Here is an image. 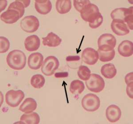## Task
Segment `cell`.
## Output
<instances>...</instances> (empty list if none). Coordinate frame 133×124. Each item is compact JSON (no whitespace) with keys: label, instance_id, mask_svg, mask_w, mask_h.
Returning a JSON list of instances; mask_svg holds the SVG:
<instances>
[{"label":"cell","instance_id":"obj_1","mask_svg":"<svg viewBox=\"0 0 133 124\" xmlns=\"http://www.w3.org/2000/svg\"><path fill=\"white\" fill-rule=\"evenodd\" d=\"M6 62L9 66L13 70H23L26 63L25 55L21 50H12L7 55Z\"/></svg>","mask_w":133,"mask_h":124},{"label":"cell","instance_id":"obj_2","mask_svg":"<svg viewBox=\"0 0 133 124\" xmlns=\"http://www.w3.org/2000/svg\"><path fill=\"white\" fill-rule=\"evenodd\" d=\"M98 49L103 51H109L114 49L116 45V39L113 35L105 33L101 35L98 41Z\"/></svg>","mask_w":133,"mask_h":124},{"label":"cell","instance_id":"obj_3","mask_svg":"<svg viewBox=\"0 0 133 124\" xmlns=\"http://www.w3.org/2000/svg\"><path fill=\"white\" fill-rule=\"evenodd\" d=\"M87 87L93 92H99L104 88L105 83L103 79L98 74L92 73L89 79L86 80Z\"/></svg>","mask_w":133,"mask_h":124},{"label":"cell","instance_id":"obj_4","mask_svg":"<svg viewBox=\"0 0 133 124\" xmlns=\"http://www.w3.org/2000/svg\"><path fill=\"white\" fill-rule=\"evenodd\" d=\"M82 106L87 111L95 112L99 109L100 101L99 97L95 94H88L84 96L82 99Z\"/></svg>","mask_w":133,"mask_h":124},{"label":"cell","instance_id":"obj_5","mask_svg":"<svg viewBox=\"0 0 133 124\" xmlns=\"http://www.w3.org/2000/svg\"><path fill=\"white\" fill-rule=\"evenodd\" d=\"M59 65V62L57 58L55 56H49L43 63L41 72L45 76H51L57 70Z\"/></svg>","mask_w":133,"mask_h":124},{"label":"cell","instance_id":"obj_6","mask_svg":"<svg viewBox=\"0 0 133 124\" xmlns=\"http://www.w3.org/2000/svg\"><path fill=\"white\" fill-rule=\"evenodd\" d=\"M39 21L34 16H27L21 20V27L24 32L28 33H34L39 27Z\"/></svg>","mask_w":133,"mask_h":124},{"label":"cell","instance_id":"obj_7","mask_svg":"<svg viewBox=\"0 0 133 124\" xmlns=\"http://www.w3.org/2000/svg\"><path fill=\"white\" fill-rule=\"evenodd\" d=\"M24 97V92L21 90H10L5 94L6 103L9 106L16 107L20 104Z\"/></svg>","mask_w":133,"mask_h":124},{"label":"cell","instance_id":"obj_8","mask_svg":"<svg viewBox=\"0 0 133 124\" xmlns=\"http://www.w3.org/2000/svg\"><path fill=\"white\" fill-rule=\"evenodd\" d=\"M99 14V10L97 5L90 3L81 11L80 15L84 21L91 23L98 16Z\"/></svg>","mask_w":133,"mask_h":124},{"label":"cell","instance_id":"obj_9","mask_svg":"<svg viewBox=\"0 0 133 124\" xmlns=\"http://www.w3.org/2000/svg\"><path fill=\"white\" fill-rule=\"evenodd\" d=\"M99 59L98 53L91 48H87L82 53V61L88 65H94Z\"/></svg>","mask_w":133,"mask_h":124},{"label":"cell","instance_id":"obj_10","mask_svg":"<svg viewBox=\"0 0 133 124\" xmlns=\"http://www.w3.org/2000/svg\"><path fill=\"white\" fill-rule=\"evenodd\" d=\"M121 109L115 104L110 105L106 109V117L110 123H115L118 121L121 118Z\"/></svg>","mask_w":133,"mask_h":124},{"label":"cell","instance_id":"obj_11","mask_svg":"<svg viewBox=\"0 0 133 124\" xmlns=\"http://www.w3.org/2000/svg\"><path fill=\"white\" fill-rule=\"evenodd\" d=\"M111 28L112 31L118 36H124L130 33L127 24L119 20H113L111 23Z\"/></svg>","mask_w":133,"mask_h":124},{"label":"cell","instance_id":"obj_12","mask_svg":"<svg viewBox=\"0 0 133 124\" xmlns=\"http://www.w3.org/2000/svg\"><path fill=\"white\" fill-rule=\"evenodd\" d=\"M44 57L39 53H35L30 55L28 58V64L29 68L32 70H37L42 65Z\"/></svg>","mask_w":133,"mask_h":124},{"label":"cell","instance_id":"obj_13","mask_svg":"<svg viewBox=\"0 0 133 124\" xmlns=\"http://www.w3.org/2000/svg\"><path fill=\"white\" fill-rule=\"evenodd\" d=\"M20 18L19 13L14 9H7L1 15V20L8 24L16 23Z\"/></svg>","mask_w":133,"mask_h":124},{"label":"cell","instance_id":"obj_14","mask_svg":"<svg viewBox=\"0 0 133 124\" xmlns=\"http://www.w3.org/2000/svg\"><path fill=\"white\" fill-rule=\"evenodd\" d=\"M41 45L39 38L35 35L28 36L24 41V46L26 49L29 52L38 50Z\"/></svg>","mask_w":133,"mask_h":124},{"label":"cell","instance_id":"obj_15","mask_svg":"<svg viewBox=\"0 0 133 124\" xmlns=\"http://www.w3.org/2000/svg\"><path fill=\"white\" fill-rule=\"evenodd\" d=\"M35 7L38 13L46 15L51 11L52 4L49 0H36L35 1Z\"/></svg>","mask_w":133,"mask_h":124},{"label":"cell","instance_id":"obj_16","mask_svg":"<svg viewBox=\"0 0 133 124\" xmlns=\"http://www.w3.org/2000/svg\"><path fill=\"white\" fill-rule=\"evenodd\" d=\"M118 52L124 57L131 56L133 53V43L131 41L125 40L120 44L118 47Z\"/></svg>","mask_w":133,"mask_h":124},{"label":"cell","instance_id":"obj_17","mask_svg":"<svg viewBox=\"0 0 133 124\" xmlns=\"http://www.w3.org/2000/svg\"><path fill=\"white\" fill-rule=\"evenodd\" d=\"M133 12V7L130 8H117L112 11L110 14V16L113 20H117L123 21L125 23L124 19L126 16L130 13Z\"/></svg>","mask_w":133,"mask_h":124},{"label":"cell","instance_id":"obj_18","mask_svg":"<svg viewBox=\"0 0 133 124\" xmlns=\"http://www.w3.org/2000/svg\"><path fill=\"white\" fill-rule=\"evenodd\" d=\"M42 40L44 46L51 47L58 46L62 42V39L53 32H50L47 36L43 38Z\"/></svg>","mask_w":133,"mask_h":124},{"label":"cell","instance_id":"obj_19","mask_svg":"<svg viewBox=\"0 0 133 124\" xmlns=\"http://www.w3.org/2000/svg\"><path fill=\"white\" fill-rule=\"evenodd\" d=\"M37 104L34 99L29 97L25 99L19 107V110L25 114H30L36 109Z\"/></svg>","mask_w":133,"mask_h":124},{"label":"cell","instance_id":"obj_20","mask_svg":"<svg viewBox=\"0 0 133 124\" xmlns=\"http://www.w3.org/2000/svg\"><path fill=\"white\" fill-rule=\"evenodd\" d=\"M101 73L106 78L112 79L116 76L117 70L113 64H107L102 67Z\"/></svg>","mask_w":133,"mask_h":124},{"label":"cell","instance_id":"obj_21","mask_svg":"<svg viewBox=\"0 0 133 124\" xmlns=\"http://www.w3.org/2000/svg\"><path fill=\"white\" fill-rule=\"evenodd\" d=\"M71 2L70 0H58L56 4V8L58 13L65 14L69 12L71 9Z\"/></svg>","mask_w":133,"mask_h":124},{"label":"cell","instance_id":"obj_22","mask_svg":"<svg viewBox=\"0 0 133 124\" xmlns=\"http://www.w3.org/2000/svg\"><path fill=\"white\" fill-rule=\"evenodd\" d=\"M20 121L24 124H38L40 121V117L36 113L25 114L21 116Z\"/></svg>","mask_w":133,"mask_h":124},{"label":"cell","instance_id":"obj_23","mask_svg":"<svg viewBox=\"0 0 133 124\" xmlns=\"http://www.w3.org/2000/svg\"><path fill=\"white\" fill-rule=\"evenodd\" d=\"M84 89V84L81 80H73L70 84V91L71 94L76 95H79L82 94Z\"/></svg>","mask_w":133,"mask_h":124},{"label":"cell","instance_id":"obj_24","mask_svg":"<svg viewBox=\"0 0 133 124\" xmlns=\"http://www.w3.org/2000/svg\"><path fill=\"white\" fill-rule=\"evenodd\" d=\"M97 52L98 53L99 59L102 62H108L112 61L115 56V50L114 49L109 51H103L98 49Z\"/></svg>","mask_w":133,"mask_h":124},{"label":"cell","instance_id":"obj_25","mask_svg":"<svg viewBox=\"0 0 133 124\" xmlns=\"http://www.w3.org/2000/svg\"><path fill=\"white\" fill-rule=\"evenodd\" d=\"M45 80L44 76L41 74H36L32 77L30 83L32 86L36 89H41L44 86Z\"/></svg>","mask_w":133,"mask_h":124},{"label":"cell","instance_id":"obj_26","mask_svg":"<svg viewBox=\"0 0 133 124\" xmlns=\"http://www.w3.org/2000/svg\"><path fill=\"white\" fill-rule=\"evenodd\" d=\"M25 6L21 1H16L11 3L8 9H14L17 11L20 14V18L23 17L25 12Z\"/></svg>","mask_w":133,"mask_h":124},{"label":"cell","instance_id":"obj_27","mask_svg":"<svg viewBox=\"0 0 133 124\" xmlns=\"http://www.w3.org/2000/svg\"><path fill=\"white\" fill-rule=\"evenodd\" d=\"M79 78L83 80H88L91 75V71L88 67L84 65H80L77 72Z\"/></svg>","mask_w":133,"mask_h":124},{"label":"cell","instance_id":"obj_28","mask_svg":"<svg viewBox=\"0 0 133 124\" xmlns=\"http://www.w3.org/2000/svg\"><path fill=\"white\" fill-rule=\"evenodd\" d=\"M80 57L79 56H68L66 58L68 65L70 67L76 66L78 67L79 66L80 64H82V61H80Z\"/></svg>","mask_w":133,"mask_h":124},{"label":"cell","instance_id":"obj_29","mask_svg":"<svg viewBox=\"0 0 133 124\" xmlns=\"http://www.w3.org/2000/svg\"><path fill=\"white\" fill-rule=\"evenodd\" d=\"M91 3L90 1L88 0H74L73 1V4L76 10L80 13L85 7Z\"/></svg>","mask_w":133,"mask_h":124},{"label":"cell","instance_id":"obj_30","mask_svg":"<svg viewBox=\"0 0 133 124\" xmlns=\"http://www.w3.org/2000/svg\"><path fill=\"white\" fill-rule=\"evenodd\" d=\"M0 53H5L8 51L10 47V42L8 39L4 36L0 37Z\"/></svg>","mask_w":133,"mask_h":124},{"label":"cell","instance_id":"obj_31","mask_svg":"<svg viewBox=\"0 0 133 124\" xmlns=\"http://www.w3.org/2000/svg\"><path fill=\"white\" fill-rule=\"evenodd\" d=\"M103 22V17L101 14L100 13L98 16L92 21L89 23V26L91 29H95L99 27Z\"/></svg>","mask_w":133,"mask_h":124},{"label":"cell","instance_id":"obj_32","mask_svg":"<svg viewBox=\"0 0 133 124\" xmlns=\"http://www.w3.org/2000/svg\"><path fill=\"white\" fill-rule=\"evenodd\" d=\"M125 23H127V26L132 30L133 29V12L130 13L127 15L124 19Z\"/></svg>","mask_w":133,"mask_h":124},{"label":"cell","instance_id":"obj_33","mask_svg":"<svg viewBox=\"0 0 133 124\" xmlns=\"http://www.w3.org/2000/svg\"><path fill=\"white\" fill-rule=\"evenodd\" d=\"M133 82H131L130 83L127 84V93L129 97L130 98L133 99Z\"/></svg>","mask_w":133,"mask_h":124},{"label":"cell","instance_id":"obj_34","mask_svg":"<svg viewBox=\"0 0 133 124\" xmlns=\"http://www.w3.org/2000/svg\"><path fill=\"white\" fill-rule=\"evenodd\" d=\"M125 83L127 84L130 83L131 82H133V72L129 73L127 74L125 76Z\"/></svg>","mask_w":133,"mask_h":124},{"label":"cell","instance_id":"obj_35","mask_svg":"<svg viewBox=\"0 0 133 124\" xmlns=\"http://www.w3.org/2000/svg\"><path fill=\"white\" fill-rule=\"evenodd\" d=\"M68 72L57 73L55 74V77L56 78H63L68 77Z\"/></svg>","mask_w":133,"mask_h":124}]
</instances>
